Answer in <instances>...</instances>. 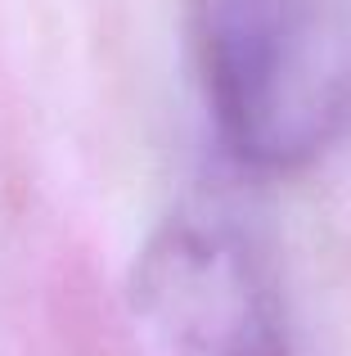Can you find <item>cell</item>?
Masks as SVG:
<instances>
[{
  "instance_id": "obj_1",
  "label": "cell",
  "mask_w": 351,
  "mask_h": 356,
  "mask_svg": "<svg viewBox=\"0 0 351 356\" xmlns=\"http://www.w3.org/2000/svg\"><path fill=\"white\" fill-rule=\"evenodd\" d=\"M203 86L243 167L289 176L351 131V0H203Z\"/></svg>"
},
{
  "instance_id": "obj_2",
  "label": "cell",
  "mask_w": 351,
  "mask_h": 356,
  "mask_svg": "<svg viewBox=\"0 0 351 356\" xmlns=\"http://www.w3.org/2000/svg\"><path fill=\"white\" fill-rule=\"evenodd\" d=\"M135 312L176 356H289L280 284L230 221L162 230L135 266Z\"/></svg>"
}]
</instances>
